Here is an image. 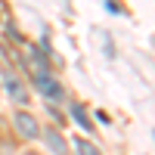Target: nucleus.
Segmentation results:
<instances>
[{"label":"nucleus","mask_w":155,"mask_h":155,"mask_svg":"<svg viewBox=\"0 0 155 155\" xmlns=\"http://www.w3.org/2000/svg\"><path fill=\"white\" fill-rule=\"evenodd\" d=\"M71 118L81 124L84 130H90V127H93V124H90V118H87V112H84V106H71Z\"/></svg>","instance_id":"nucleus-5"},{"label":"nucleus","mask_w":155,"mask_h":155,"mask_svg":"<svg viewBox=\"0 0 155 155\" xmlns=\"http://www.w3.org/2000/svg\"><path fill=\"white\" fill-rule=\"evenodd\" d=\"M74 149H78V155H99V149L87 140H74Z\"/></svg>","instance_id":"nucleus-6"},{"label":"nucleus","mask_w":155,"mask_h":155,"mask_svg":"<svg viewBox=\"0 0 155 155\" xmlns=\"http://www.w3.org/2000/svg\"><path fill=\"white\" fill-rule=\"evenodd\" d=\"M34 84H37V90H41L47 99H62V87H59L47 71H34Z\"/></svg>","instance_id":"nucleus-1"},{"label":"nucleus","mask_w":155,"mask_h":155,"mask_svg":"<svg viewBox=\"0 0 155 155\" xmlns=\"http://www.w3.org/2000/svg\"><path fill=\"white\" fill-rule=\"evenodd\" d=\"M16 127H19V134H22V137H28V140L41 137V127H37L34 115H28V112H16Z\"/></svg>","instance_id":"nucleus-2"},{"label":"nucleus","mask_w":155,"mask_h":155,"mask_svg":"<svg viewBox=\"0 0 155 155\" xmlns=\"http://www.w3.org/2000/svg\"><path fill=\"white\" fill-rule=\"evenodd\" d=\"M6 93H9L12 99H16L19 106H25V102H28V93H25L22 81H19V78H12V74H6Z\"/></svg>","instance_id":"nucleus-3"},{"label":"nucleus","mask_w":155,"mask_h":155,"mask_svg":"<svg viewBox=\"0 0 155 155\" xmlns=\"http://www.w3.org/2000/svg\"><path fill=\"white\" fill-rule=\"evenodd\" d=\"M44 140H47V146L53 149V155H68V146H65V140L59 137V130H47Z\"/></svg>","instance_id":"nucleus-4"}]
</instances>
